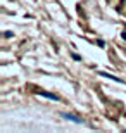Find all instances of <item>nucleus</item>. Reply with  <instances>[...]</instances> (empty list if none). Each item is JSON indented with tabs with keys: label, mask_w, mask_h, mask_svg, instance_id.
Listing matches in <instances>:
<instances>
[{
	"label": "nucleus",
	"mask_w": 126,
	"mask_h": 133,
	"mask_svg": "<svg viewBox=\"0 0 126 133\" xmlns=\"http://www.w3.org/2000/svg\"><path fill=\"white\" fill-rule=\"evenodd\" d=\"M3 36H5V38H12V36H14V33H12V31H5V33H3Z\"/></svg>",
	"instance_id": "20e7f679"
},
{
	"label": "nucleus",
	"mask_w": 126,
	"mask_h": 133,
	"mask_svg": "<svg viewBox=\"0 0 126 133\" xmlns=\"http://www.w3.org/2000/svg\"><path fill=\"white\" fill-rule=\"evenodd\" d=\"M61 116H62L64 119H67V121H73V123H78V125H83V123H85V119L78 118V116H74V114H69V112H61Z\"/></svg>",
	"instance_id": "f257e3e1"
},
{
	"label": "nucleus",
	"mask_w": 126,
	"mask_h": 133,
	"mask_svg": "<svg viewBox=\"0 0 126 133\" xmlns=\"http://www.w3.org/2000/svg\"><path fill=\"white\" fill-rule=\"evenodd\" d=\"M73 59H74V61H81V57H80L78 54H73Z\"/></svg>",
	"instance_id": "39448f33"
},
{
	"label": "nucleus",
	"mask_w": 126,
	"mask_h": 133,
	"mask_svg": "<svg viewBox=\"0 0 126 133\" xmlns=\"http://www.w3.org/2000/svg\"><path fill=\"white\" fill-rule=\"evenodd\" d=\"M36 93L42 95V97H47V99H50V100H55V102L59 100V97H57L55 93H48V92H36Z\"/></svg>",
	"instance_id": "7ed1b4c3"
},
{
	"label": "nucleus",
	"mask_w": 126,
	"mask_h": 133,
	"mask_svg": "<svg viewBox=\"0 0 126 133\" xmlns=\"http://www.w3.org/2000/svg\"><path fill=\"white\" fill-rule=\"evenodd\" d=\"M121 38H123V40L126 42V33H123V35H121Z\"/></svg>",
	"instance_id": "423d86ee"
},
{
	"label": "nucleus",
	"mask_w": 126,
	"mask_h": 133,
	"mask_svg": "<svg viewBox=\"0 0 126 133\" xmlns=\"http://www.w3.org/2000/svg\"><path fill=\"white\" fill-rule=\"evenodd\" d=\"M98 74H100V76H104V78H109V80H112V81H116V83H123V80H121V78H118V76H114V74H109V73H104V71H100Z\"/></svg>",
	"instance_id": "f03ea898"
}]
</instances>
